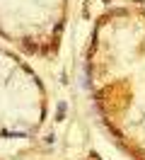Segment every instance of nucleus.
<instances>
[{
    "label": "nucleus",
    "instance_id": "obj_1",
    "mask_svg": "<svg viewBox=\"0 0 145 160\" xmlns=\"http://www.w3.org/2000/svg\"><path fill=\"white\" fill-rule=\"evenodd\" d=\"M63 114H65V104H60V107H58V119H63Z\"/></svg>",
    "mask_w": 145,
    "mask_h": 160
}]
</instances>
